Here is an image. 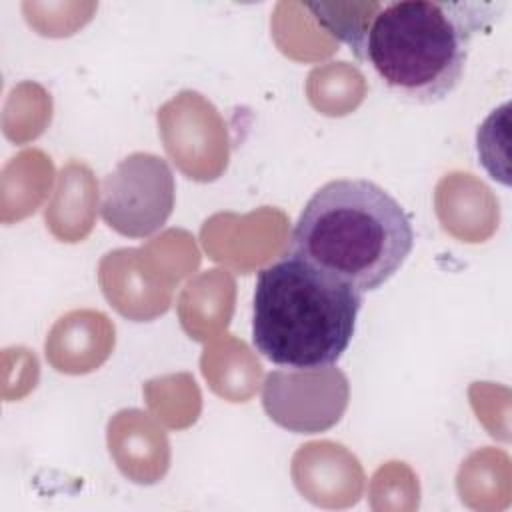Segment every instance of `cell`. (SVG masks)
<instances>
[{
  "mask_svg": "<svg viewBox=\"0 0 512 512\" xmlns=\"http://www.w3.org/2000/svg\"><path fill=\"white\" fill-rule=\"evenodd\" d=\"M504 8L480 0L378 2L352 52L394 96L436 104L456 90L472 40L490 32Z\"/></svg>",
  "mask_w": 512,
  "mask_h": 512,
  "instance_id": "cell-1",
  "label": "cell"
},
{
  "mask_svg": "<svg viewBox=\"0 0 512 512\" xmlns=\"http://www.w3.org/2000/svg\"><path fill=\"white\" fill-rule=\"evenodd\" d=\"M414 228L400 202L364 178H340L304 204L288 242V256L374 292L406 262Z\"/></svg>",
  "mask_w": 512,
  "mask_h": 512,
  "instance_id": "cell-2",
  "label": "cell"
},
{
  "mask_svg": "<svg viewBox=\"0 0 512 512\" xmlns=\"http://www.w3.org/2000/svg\"><path fill=\"white\" fill-rule=\"evenodd\" d=\"M364 294L284 254L256 274L252 344L284 368L334 366L348 350Z\"/></svg>",
  "mask_w": 512,
  "mask_h": 512,
  "instance_id": "cell-3",
  "label": "cell"
},
{
  "mask_svg": "<svg viewBox=\"0 0 512 512\" xmlns=\"http://www.w3.org/2000/svg\"><path fill=\"white\" fill-rule=\"evenodd\" d=\"M176 182L168 162L134 152L118 162L100 184V216L108 228L128 238H148L170 218Z\"/></svg>",
  "mask_w": 512,
  "mask_h": 512,
  "instance_id": "cell-4",
  "label": "cell"
},
{
  "mask_svg": "<svg viewBox=\"0 0 512 512\" xmlns=\"http://www.w3.org/2000/svg\"><path fill=\"white\" fill-rule=\"evenodd\" d=\"M348 400V378L336 366L272 370L262 386L268 418L296 434L330 430L344 416Z\"/></svg>",
  "mask_w": 512,
  "mask_h": 512,
  "instance_id": "cell-5",
  "label": "cell"
},
{
  "mask_svg": "<svg viewBox=\"0 0 512 512\" xmlns=\"http://www.w3.org/2000/svg\"><path fill=\"white\" fill-rule=\"evenodd\" d=\"M508 112L510 102L492 110L490 116L480 124L476 132V150L480 164L486 168L490 178L510 184L508 178Z\"/></svg>",
  "mask_w": 512,
  "mask_h": 512,
  "instance_id": "cell-6",
  "label": "cell"
}]
</instances>
